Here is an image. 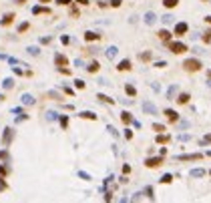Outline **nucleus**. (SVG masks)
Returning <instances> with one entry per match:
<instances>
[{"label": "nucleus", "mask_w": 211, "mask_h": 203, "mask_svg": "<svg viewBox=\"0 0 211 203\" xmlns=\"http://www.w3.org/2000/svg\"><path fill=\"white\" fill-rule=\"evenodd\" d=\"M183 68L189 70V73H197V70H201V62H199L197 58H187V61L183 62Z\"/></svg>", "instance_id": "nucleus-1"}, {"label": "nucleus", "mask_w": 211, "mask_h": 203, "mask_svg": "<svg viewBox=\"0 0 211 203\" xmlns=\"http://www.w3.org/2000/svg\"><path fill=\"white\" fill-rule=\"evenodd\" d=\"M169 48H171V52H175V54H183L185 50H187V46H185L183 42H169Z\"/></svg>", "instance_id": "nucleus-2"}, {"label": "nucleus", "mask_w": 211, "mask_h": 203, "mask_svg": "<svg viewBox=\"0 0 211 203\" xmlns=\"http://www.w3.org/2000/svg\"><path fill=\"white\" fill-rule=\"evenodd\" d=\"M187 24H185V22H181V24H177V26H175V36H183L185 32H187Z\"/></svg>", "instance_id": "nucleus-3"}, {"label": "nucleus", "mask_w": 211, "mask_h": 203, "mask_svg": "<svg viewBox=\"0 0 211 203\" xmlns=\"http://www.w3.org/2000/svg\"><path fill=\"white\" fill-rule=\"evenodd\" d=\"M159 165H163V157H153L147 161V167H159Z\"/></svg>", "instance_id": "nucleus-4"}, {"label": "nucleus", "mask_w": 211, "mask_h": 203, "mask_svg": "<svg viewBox=\"0 0 211 203\" xmlns=\"http://www.w3.org/2000/svg\"><path fill=\"white\" fill-rule=\"evenodd\" d=\"M201 157H203V155H199V153H197V155H181L179 159H181V161H197V159H201Z\"/></svg>", "instance_id": "nucleus-5"}, {"label": "nucleus", "mask_w": 211, "mask_h": 203, "mask_svg": "<svg viewBox=\"0 0 211 203\" xmlns=\"http://www.w3.org/2000/svg\"><path fill=\"white\" fill-rule=\"evenodd\" d=\"M165 117H167V119H169L171 123L177 121V113H175V111H171V109H167V111H165Z\"/></svg>", "instance_id": "nucleus-6"}, {"label": "nucleus", "mask_w": 211, "mask_h": 203, "mask_svg": "<svg viewBox=\"0 0 211 203\" xmlns=\"http://www.w3.org/2000/svg\"><path fill=\"white\" fill-rule=\"evenodd\" d=\"M159 38H161V40H169V38H171V32H167V30H161V32H159Z\"/></svg>", "instance_id": "nucleus-7"}, {"label": "nucleus", "mask_w": 211, "mask_h": 203, "mask_svg": "<svg viewBox=\"0 0 211 203\" xmlns=\"http://www.w3.org/2000/svg\"><path fill=\"white\" fill-rule=\"evenodd\" d=\"M163 4H165L167 8H175L179 4V0H163Z\"/></svg>", "instance_id": "nucleus-8"}, {"label": "nucleus", "mask_w": 211, "mask_h": 203, "mask_svg": "<svg viewBox=\"0 0 211 203\" xmlns=\"http://www.w3.org/2000/svg\"><path fill=\"white\" fill-rule=\"evenodd\" d=\"M56 64H59V67H65V64H66V56H62V54H56Z\"/></svg>", "instance_id": "nucleus-9"}, {"label": "nucleus", "mask_w": 211, "mask_h": 203, "mask_svg": "<svg viewBox=\"0 0 211 203\" xmlns=\"http://www.w3.org/2000/svg\"><path fill=\"white\" fill-rule=\"evenodd\" d=\"M85 38H86V40H99L101 36H99V34H95V32H86Z\"/></svg>", "instance_id": "nucleus-10"}, {"label": "nucleus", "mask_w": 211, "mask_h": 203, "mask_svg": "<svg viewBox=\"0 0 211 203\" xmlns=\"http://www.w3.org/2000/svg\"><path fill=\"white\" fill-rule=\"evenodd\" d=\"M129 68H131V62H129V61H123L119 64V70H129Z\"/></svg>", "instance_id": "nucleus-11"}, {"label": "nucleus", "mask_w": 211, "mask_h": 203, "mask_svg": "<svg viewBox=\"0 0 211 203\" xmlns=\"http://www.w3.org/2000/svg\"><path fill=\"white\" fill-rule=\"evenodd\" d=\"M157 143H169V135H157Z\"/></svg>", "instance_id": "nucleus-12"}, {"label": "nucleus", "mask_w": 211, "mask_h": 203, "mask_svg": "<svg viewBox=\"0 0 211 203\" xmlns=\"http://www.w3.org/2000/svg\"><path fill=\"white\" fill-rule=\"evenodd\" d=\"M187 101H189V95H187V93H181V95H179V103H181V105H185Z\"/></svg>", "instance_id": "nucleus-13"}, {"label": "nucleus", "mask_w": 211, "mask_h": 203, "mask_svg": "<svg viewBox=\"0 0 211 203\" xmlns=\"http://www.w3.org/2000/svg\"><path fill=\"white\" fill-rule=\"evenodd\" d=\"M125 91H127V93H129L131 97H135V93H137V91H135V87H131V85H127V87H125Z\"/></svg>", "instance_id": "nucleus-14"}, {"label": "nucleus", "mask_w": 211, "mask_h": 203, "mask_svg": "<svg viewBox=\"0 0 211 203\" xmlns=\"http://www.w3.org/2000/svg\"><path fill=\"white\" fill-rule=\"evenodd\" d=\"M12 18H14L12 14H8L6 18H4V20H2V24H4V26H8V24H10V22H12Z\"/></svg>", "instance_id": "nucleus-15"}, {"label": "nucleus", "mask_w": 211, "mask_h": 203, "mask_svg": "<svg viewBox=\"0 0 211 203\" xmlns=\"http://www.w3.org/2000/svg\"><path fill=\"white\" fill-rule=\"evenodd\" d=\"M89 70H91V73H97V70H99V62H92L91 67H89Z\"/></svg>", "instance_id": "nucleus-16"}, {"label": "nucleus", "mask_w": 211, "mask_h": 203, "mask_svg": "<svg viewBox=\"0 0 211 203\" xmlns=\"http://www.w3.org/2000/svg\"><path fill=\"white\" fill-rule=\"evenodd\" d=\"M153 129H155V131H157V133H163V131H165V127H163V125H157V123H155V125H153Z\"/></svg>", "instance_id": "nucleus-17"}, {"label": "nucleus", "mask_w": 211, "mask_h": 203, "mask_svg": "<svg viewBox=\"0 0 211 203\" xmlns=\"http://www.w3.org/2000/svg\"><path fill=\"white\" fill-rule=\"evenodd\" d=\"M121 119H123V123H131V115H129V113H123Z\"/></svg>", "instance_id": "nucleus-18"}, {"label": "nucleus", "mask_w": 211, "mask_h": 203, "mask_svg": "<svg viewBox=\"0 0 211 203\" xmlns=\"http://www.w3.org/2000/svg\"><path fill=\"white\" fill-rule=\"evenodd\" d=\"M203 40H205V42H211V30H207V32H205Z\"/></svg>", "instance_id": "nucleus-19"}, {"label": "nucleus", "mask_w": 211, "mask_h": 203, "mask_svg": "<svg viewBox=\"0 0 211 203\" xmlns=\"http://www.w3.org/2000/svg\"><path fill=\"white\" fill-rule=\"evenodd\" d=\"M99 99H101V101H105V103H113V99H109V97H105V95H99Z\"/></svg>", "instance_id": "nucleus-20"}, {"label": "nucleus", "mask_w": 211, "mask_h": 203, "mask_svg": "<svg viewBox=\"0 0 211 203\" xmlns=\"http://www.w3.org/2000/svg\"><path fill=\"white\" fill-rule=\"evenodd\" d=\"M171 179H173L171 175H165V177H163V179H161V181H163V183H171Z\"/></svg>", "instance_id": "nucleus-21"}, {"label": "nucleus", "mask_w": 211, "mask_h": 203, "mask_svg": "<svg viewBox=\"0 0 211 203\" xmlns=\"http://www.w3.org/2000/svg\"><path fill=\"white\" fill-rule=\"evenodd\" d=\"M80 117H85V119H95V115H92V113H83Z\"/></svg>", "instance_id": "nucleus-22"}, {"label": "nucleus", "mask_w": 211, "mask_h": 203, "mask_svg": "<svg viewBox=\"0 0 211 203\" xmlns=\"http://www.w3.org/2000/svg\"><path fill=\"white\" fill-rule=\"evenodd\" d=\"M141 58H143V61H149V58H151V54L145 52V54H141Z\"/></svg>", "instance_id": "nucleus-23"}, {"label": "nucleus", "mask_w": 211, "mask_h": 203, "mask_svg": "<svg viewBox=\"0 0 211 203\" xmlns=\"http://www.w3.org/2000/svg\"><path fill=\"white\" fill-rule=\"evenodd\" d=\"M26 28H28V24H26V22H24V24H20V28H18V30H20V32H24Z\"/></svg>", "instance_id": "nucleus-24"}, {"label": "nucleus", "mask_w": 211, "mask_h": 203, "mask_svg": "<svg viewBox=\"0 0 211 203\" xmlns=\"http://www.w3.org/2000/svg\"><path fill=\"white\" fill-rule=\"evenodd\" d=\"M111 4H113V6H121V0H113Z\"/></svg>", "instance_id": "nucleus-25"}, {"label": "nucleus", "mask_w": 211, "mask_h": 203, "mask_svg": "<svg viewBox=\"0 0 211 203\" xmlns=\"http://www.w3.org/2000/svg\"><path fill=\"white\" fill-rule=\"evenodd\" d=\"M59 4H71V0H59Z\"/></svg>", "instance_id": "nucleus-26"}, {"label": "nucleus", "mask_w": 211, "mask_h": 203, "mask_svg": "<svg viewBox=\"0 0 211 203\" xmlns=\"http://www.w3.org/2000/svg\"><path fill=\"white\" fill-rule=\"evenodd\" d=\"M79 4H89V0H77Z\"/></svg>", "instance_id": "nucleus-27"}]
</instances>
